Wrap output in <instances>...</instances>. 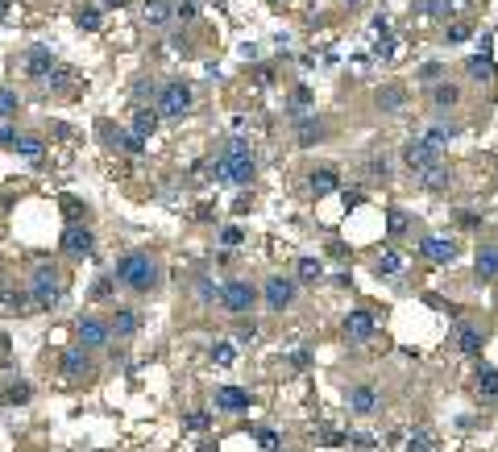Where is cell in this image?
<instances>
[{
	"label": "cell",
	"instance_id": "cell-1",
	"mask_svg": "<svg viewBox=\"0 0 498 452\" xmlns=\"http://www.w3.org/2000/svg\"><path fill=\"white\" fill-rule=\"evenodd\" d=\"M258 175V158H254V145L245 137H225L221 145V158L212 162V179L228 182V187H245Z\"/></svg>",
	"mask_w": 498,
	"mask_h": 452
},
{
	"label": "cell",
	"instance_id": "cell-2",
	"mask_svg": "<svg viewBox=\"0 0 498 452\" xmlns=\"http://www.w3.org/2000/svg\"><path fill=\"white\" fill-rule=\"evenodd\" d=\"M112 278H117L121 286H129L133 295H150V291L158 286V262H154L150 253H125V258L117 262Z\"/></svg>",
	"mask_w": 498,
	"mask_h": 452
},
{
	"label": "cell",
	"instance_id": "cell-3",
	"mask_svg": "<svg viewBox=\"0 0 498 452\" xmlns=\"http://www.w3.org/2000/svg\"><path fill=\"white\" fill-rule=\"evenodd\" d=\"M154 108H158V117H166V121H183V117L195 108V91H191V84H183V79H171V84L158 88Z\"/></svg>",
	"mask_w": 498,
	"mask_h": 452
},
{
	"label": "cell",
	"instance_id": "cell-4",
	"mask_svg": "<svg viewBox=\"0 0 498 452\" xmlns=\"http://www.w3.org/2000/svg\"><path fill=\"white\" fill-rule=\"evenodd\" d=\"M30 295H34V307H58V299H63V274H58V266H54V262L34 266Z\"/></svg>",
	"mask_w": 498,
	"mask_h": 452
},
{
	"label": "cell",
	"instance_id": "cell-5",
	"mask_svg": "<svg viewBox=\"0 0 498 452\" xmlns=\"http://www.w3.org/2000/svg\"><path fill=\"white\" fill-rule=\"evenodd\" d=\"M258 299H262V291L254 282H245V278H228L225 286H221V307H225L228 316H249L258 307Z\"/></svg>",
	"mask_w": 498,
	"mask_h": 452
},
{
	"label": "cell",
	"instance_id": "cell-6",
	"mask_svg": "<svg viewBox=\"0 0 498 452\" xmlns=\"http://www.w3.org/2000/svg\"><path fill=\"white\" fill-rule=\"evenodd\" d=\"M295 278H282V274H270L266 278V286H262V303L270 307V312H287V307H295Z\"/></svg>",
	"mask_w": 498,
	"mask_h": 452
},
{
	"label": "cell",
	"instance_id": "cell-7",
	"mask_svg": "<svg viewBox=\"0 0 498 452\" xmlns=\"http://www.w3.org/2000/svg\"><path fill=\"white\" fill-rule=\"evenodd\" d=\"M403 162H407L411 175H419V171H428V166H436V162H445V154L440 149H432L424 137H411L407 145H403Z\"/></svg>",
	"mask_w": 498,
	"mask_h": 452
},
{
	"label": "cell",
	"instance_id": "cell-8",
	"mask_svg": "<svg viewBox=\"0 0 498 452\" xmlns=\"http://www.w3.org/2000/svg\"><path fill=\"white\" fill-rule=\"evenodd\" d=\"M58 245H63V253H67L71 262H84L91 249H96V237H91V228H84V225H67Z\"/></svg>",
	"mask_w": 498,
	"mask_h": 452
},
{
	"label": "cell",
	"instance_id": "cell-9",
	"mask_svg": "<svg viewBox=\"0 0 498 452\" xmlns=\"http://www.w3.org/2000/svg\"><path fill=\"white\" fill-rule=\"evenodd\" d=\"M374 332H378V319H374V312L358 307V312H349V316H345V340H349V345H365V340H374Z\"/></svg>",
	"mask_w": 498,
	"mask_h": 452
},
{
	"label": "cell",
	"instance_id": "cell-10",
	"mask_svg": "<svg viewBox=\"0 0 498 452\" xmlns=\"http://www.w3.org/2000/svg\"><path fill=\"white\" fill-rule=\"evenodd\" d=\"M108 324L96 316H79L75 319V340H79V349H100V345H108Z\"/></svg>",
	"mask_w": 498,
	"mask_h": 452
},
{
	"label": "cell",
	"instance_id": "cell-11",
	"mask_svg": "<svg viewBox=\"0 0 498 452\" xmlns=\"http://www.w3.org/2000/svg\"><path fill=\"white\" fill-rule=\"evenodd\" d=\"M54 67H58V58H54V50H50V46H30V50H25V75H30V79L46 84Z\"/></svg>",
	"mask_w": 498,
	"mask_h": 452
},
{
	"label": "cell",
	"instance_id": "cell-12",
	"mask_svg": "<svg viewBox=\"0 0 498 452\" xmlns=\"http://www.w3.org/2000/svg\"><path fill=\"white\" fill-rule=\"evenodd\" d=\"M212 403H216V411H228V415H237V411H249L254 394H249V390H241V386H216Z\"/></svg>",
	"mask_w": 498,
	"mask_h": 452
},
{
	"label": "cell",
	"instance_id": "cell-13",
	"mask_svg": "<svg viewBox=\"0 0 498 452\" xmlns=\"http://www.w3.org/2000/svg\"><path fill=\"white\" fill-rule=\"evenodd\" d=\"M419 253H424L428 262L445 266V262L457 258V241H449V237H419Z\"/></svg>",
	"mask_w": 498,
	"mask_h": 452
},
{
	"label": "cell",
	"instance_id": "cell-14",
	"mask_svg": "<svg viewBox=\"0 0 498 452\" xmlns=\"http://www.w3.org/2000/svg\"><path fill=\"white\" fill-rule=\"evenodd\" d=\"M58 373H63V378H84V373H91L88 349H67V353L58 357Z\"/></svg>",
	"mask_w": 498,
	"mask_h": 452
},
{
	"label": "cell",
	"instance_id": "cell-15",
	"mask_svg": "<svg viewBox=\"0 0 498 452\" xmlns=\"http://www.w3.org/2000/svg\"><path fill=\"white\" fill-rule=\"evenodd\" d=\"M478 399H482V407H498V369L494 365H482L478 369Z\"/></svg>",
	"mask_w": 498,
	"mask_h": 452
},
{
	"label": "cell",
	"instance_id": "cell-16",
	"mask_svg": "<svg viewBox=\"0 0 498 452\" xmlns=\"http://www.w3.org/2000/svg\"><path fill=\"white\" fill-rule=\"evenodd\" d=\"M473 278H478V282H490V278H498V245H482V249H478Z\"/></svg>",
	"mask_w": 498,
	"mask_h": 452
},
{
	"label": "cell",
	"instance_id": "cell-17",
	"mask_svg": "<svg viewBox=\"0 0 498 452\" xmlns=\"http://www.w3.org/2000/svg\"><path fill=\"white\" fill-rule=\"evenodd\" d=\"M30 399H34V386L30 382H4V390H0V403L4 407H30Z\"/></svg>",
	"mask_w": 498,
	"mask_h": 452
},
{
	"label": "cell",
	"instance_id": "cell-18",
	"mask_svg": "<svg viewBox=\"0 0 498 452\" xmlns=\"http://www.w3.org/2000/svg\"><path fill=\"white\" fill-rule=\"evenodd\" d=\"M349 411L353 415H374L378 411V390L374 386H353L349 390Z\"/></svg>",
	"mask_w": 498,
	"mask_h": 452
},
{
	"label": "cell",
	"instance_id": "cell-19",
	"mask_svg": "<svg viewBox=\"0 0 498 452\" xmlns=\"http://www.w3.org/2000/svg\"><path fill=\"white\" fill-rule=\"evenodd\" d=\"M308 187H312V195H316V199H324V195H336L341 179H336V171H332V166H320V171H312Z\"/></svg>",
	"mask_w": 498,
	"mask_h": 452
},
{
	"label": "cell",
	"instance_id": "cell-20",
	"mask_svg": "<svg viewBox=\"0 0 498 452\" xmlns=\"http://www.w3.org/2000/svg\"><path fill=\"white\" fill-rule=\"evenodd\" d=\"M457 349H461L465 357H478V353H482V328H473V324H457Z\"/></svg>",
	"mask_w": 498,
	"mask_h": 452
},
{
	"label": "cell",
	"instance_id": "cell-21",
	"mask_svg": "<svg viewBox=\"0 0 498 452\" xmlns=\"http://www.w3.org/2000/svg\"><path fill=\"white\" fill-rule=\"evenodd\" d=\"M324 137H328V129H324V121H320V117H308V121H299V125H295V141H299L303 149H308V145H316V141H324Z\"/></svg>",
	"mask_w": 498,
	"mask_h": 452
},
{
	"label": "cell",
	"instance_id": "cell-22",
	"mask_svg": "<svg viewBox=\"0 0 498 452\" xmlns=\"http://www.w3.org/2000/svg\"><path fill=\"white\" fill-rule=\"evenodd\" d=\"M415 179L424 182L428 191H449V182H453V175H449V162H436V166H428V171H419Z\"/></svg>",
	"mask_w": 498,
	"mask_h": 452
},
{
	"label": "cell",
	"instance_id": "cell-23",
	"mask_svg": "<svg viewBox=\"0 0 498 452\" xmlns=\"http://www.w3.org/2000/svg\"><path fill=\"white\" fill-rule=\"evenodd\" d=\"M374 54H382V58H395V38H391V25H386V17H374Z\"/></svg>",
	"mask_w": 498,
	"mask_h": 452
},
{
	"label": "cell",
	"instance_id": "cell-24",
	"mask_svg": "<svg viewBox=\"0 0 498 452\" xmlns=\"http://www.w3.org/2000/svg\"><path fill=\"white\" fill-rule=\"evenodd\" d=\"M141 17H145V25H166L171 17H175V8H171V0H145L141 4Z\"/></svg>",
	"mask_w": 498,
	"mask_h": 452
},
{
	"label": "cell",
	"instance_id": "cell-25",
	"mask_svg": "<svg viewBox=\"0 0 498 452\" xmlns=\"http://www.w3.org/2000/svg\"><path fill=\"white\" fill-rule=\"evenodd\" d=\"M158 121H162L158 108H150V104H137L133 108V133L137 137H150L154 129H158Z\"/></svg>",
	"mask_w": 498,
	"mask_h": 452
},
{
	"label": "cell",
	"instance_id": "cell-26",
	"mask_svg": "<svg viewBox=\"0 0 498 452\" xmlns=\"http://www.w3.org/2000/svg\"><path fill=\"white\" fill-rule=\"evenodd\" d=\"M374 104H378L382 112H399V108L407 104V91L399 88V84H386V88H382L378 95H374Z\"/></svg>",
	"mask_w": 498,
	"mask_h": 452
},
{
	"label": "cell",
	"instance_id": "cell-27",
	"mask_svg": "<svg viewBox=\"0 0 498 452\" xmlns=\"http://www.w3.org/2000/svg\"><path fill=\"white\" fill-rule=\"evenodd\" d=\"M465 75L478 79V84L494 79V58H490V54H473V58H465Z\"/></svg>",
	"mask_w": 498,
	"mask_h": 452
},
{
	"label": "cell",
	"instance_id": "cell-28",
	"mask_svg": "<svg viewBox=\"0 0 498 452\" xmlns=\"http://www.w3.org/2000/svg\"><path fill=\"white\" fill-rule=\"evenodd\" d=\"M137 324H141V319H137V312H129V307H117V316H112V324H108V332H117L121 340H129V336L137 332Z\"/></svg>",
	"mask_w": 498,
	"mask_h": 452
},
{
	"label": "cell",
	"instance_id": "cell-29",
	"mask_svg": "<svg viewBox=\"0 0 498 452\" xmlns=\"http://www.w3.org/2000/svg\"><path fill=\"white\" fill-rule=\"evenodd\" d=\"M158 88H162V84H154V79L137 75L133 88H129V95H133V108H137V104H154V100H158Z\"/></svg>",
	"mask_w": 498,
	"mask_h": 452
},
{
	"label": "cell",
	"instance_id": "cell-30",
	"mask_svg": "<svg viewBox=\"0 0 498 452\" xmlns=\"http://www.w3.org/2000/svg\"><path fill=\"white\" fill-rule=\"evenodd\" d=\"M312 440H316L320 448H345V444H349V432H336V427H328V423H324V427H316V432H312Z\"/></svg>",
	"mask_w": 498,
	"mask_h": 452
},
{
	"label": "cell",
	"instance_id": "cell-31",
	"mask_svg": "<svg viewBox=\"0 0 498 452\" xmlns=\"http://www.w3.org/2000/svg\"><path fill=\"white\" fill-rule=\"evenodd\" d=\"M419 137H424V141H428L432 149H440V154H445V145H449V141L457 137V125H432L428 133H419Z\"/></svg>",
	"mask_w": 498,
	"mask_h": 452
},
{
	"label": "cell",
	"instance_id": "cell-32",
	"mask_svg": "<svg viewBox=\"0 0 498 452\" xmlns=\"http://www.w3.org/2000/svg\"><path fill=\"white\" fill-rule=\"evenodd\" d=\"M117 286H121V282H117V278H112V274H100V278H96V282H91L88 299H96V303H108V299H112V291H117Z\"/></svg>",
	"mask_w": 498,
	"mask_h": 452
},
{
	"label": "cell",
	"instance_id": "cell-33",
	"mask_svg": "<svg viewBox=\"0 0 498 452\" xmlns=\"http://www.w3.org/2000/svg\"><path fill=\"white\" fill-rule=\"evenodd\" d=\"M13 154H21V158H30L34 166H42V141H38V137H17Z\"/></svg>",
	"mask_w": 498,
	"mask_h": 452
},
{
	"label": "cell",
	"instance_id": "cell-34",
	"mask_svg": "<svg viewBox=\"0 0 498 452\" xmlns=\"http://www.w3.org/2000/svg\"><path fill=\"white\" fill-rule=\"evenodd\" d=\"M457 100H461V88H457V84H436V88H432V104H436V108H457Z\"/></svg>",
	"mask_w": 498,
	"mask_h": 452
},
{
	"label": "cell",
	"instance_id": "cell-35",
	"mask_svg": "<svg viewBox=\"0 0 498 452\" xmlns=\"http://www.w3.org/2000/svg\"><path fill=\"white\" fill-rule=\"evenodd\" d=\"M374 274H378V278H395V274H403V258H399V253H378Z\"/></svg>",
	"mask_w": 498,
	"mask_h": 452
},
{
	"label": "cell",
	"instance_id": "cell-36",
	"mask_svg": "<svg viewBox=\"0 0 498 452\" xmlns=\"http://www.w3.org/2000/svg\"><path fill=\"white\" fill-rule=\"evenodd\" d=\"M108 141L121 145L125 154H141V141H145V137H137L133 129H117V133H108Z\"/></svg>",
	"mask_w": 498,
	"mask_h": 452
},
{
	"label": "cell",
	"instance_id": "cell-37",
	"mask_svg": "<svg viewBox=\"0 0 498 452\" xmlns=\"http://www.w3.org/2000/svg\"><path fill=\"white\" fill-rule=\"evenodd\" d=\"M295 274H299V282H320L324 278V262L320 258H299Z\"/></svg>",
	"mask_w": 498,
	"mask_h": 452
},
{
	"label": "cell",
	"instance_id": "cell-38",
	"mask_svg": "<svg viewBox=\"0 0 498 452\" xmlns=\"http://www.w3.org/2000/svg\"><path fill=\"white\" fill-rule=\"evenodd\" d=\"M249 432H254V440H258V448H262V452H278V448H282V436H278L274 427H249Z\"/></svg>",
	"mask_w": 498,
	"mask_h": 452
},
{
	"label": "cell",
	"instance_id": "cell-39",
	"mask_svg": "<svg viewBox=\"0 0 498 452\" xmlns=\"http://www.w3.org/2000/svg\"><path fill=\"white\" fill-rule=\"evenodd\" d=\"M71 84H75V75H71V71H67V67H63V62H58V67H54V71H50V79H46V88L54 91V95H63V91L71 88Z\"/></svg>",
	"mask_w": 498,
	"mask_h": 452
},
{
	"label": "cell",
	"instance_id": "cell-40",
	"mask_svg": "<svg viewBox=\"0 0 498 452\" xmlns=\"http://www.w3.org/2000/svg\"><path fill=\"white\" fill-rule=\"evenodd\" d=\"M75 25H79L84 34H96V29H100V8H96V4H84V8L75 13Z\"/></svg>",
	"mask_w": 498,
	"mask_h": 452
},
{
	"label": "cell",
	"instance_id": "cell-41",
	"mask_svg": "<svg viewBox=\"0 0 498 452\" xmlns=\"http://www.w3.org/2000/svg\"><path fill=\"white\" fill-rule=\"evenodd\" d=\"M407 228H411V216L403 208H391V212H386V232H391V237H403Z\"/></svg>",
	"mask_w": 498,
	"mask_h": 452
},
{
	"label": "cell",
	"instance_id": "cell-42",
	"mask_svg": "<svg viewBox=\"0 0 498 452\" xmlns=\"http://www.w3.org/2000/svg\"><path fill=\"white\" fill-rule=\"evenodd\" d=\"M212 361L216 365H237V345H232V340H216V345H212Z\"/></svg>",
	"mask_w": 498,
	"mask_h": 452
},
{
	"label": "cell",
	"instance_id": "cell-43",
	"mask_svg": "<svg viewBox=\"0 0 498 452\" xmlns=\"http://www.w3.org/2000/svg\"><path fill=\"white\" fill-rule=\"evenodd\" d=\"M195 299H199L204 307H208V303H221V286H216L212 278H199V282H195Z\"/></svg>",
	"mask_w": 498,
	"mask_h": 452
},
{
	"label": "cell",
	"instance_id": "cell-44",
	"mask_svg": "<svg viewBox=\"0 0 498 452\" xmlns=\"http://www.w3.org/2000/svg\"><path fill=\"white\" fill-rule=\"evenodd\" d=\"M432 444H436V440H432L428 427H415V432L407 436V452H432Z\"/></svg>",
	"mask_w": 498,
	"mask_h": 452
},
{
	"label": "cell",
	"instance_id": "cell-45",
	"mask_svg": "<svg viewBox=\"0 0 498 452\" xmlns=\"http://www.w3.org/2000/svg\"><path fill=\"white\" fill-rule=\"evenodd\" d=\"M183 427H187V432H208V427H212V415H208V411H187V415H183Z\"/></svg>",
	"mask_w": 498,
	"mask_h": 452
},
{
	"label": "cell",
	"instance_id": "cell-46",
	"mask_svg": "<svg viewBox=\"0 0 498 452\" xmlns=\"http://www.w3.org/2000/svg\"><path fill=\"white\" fill-rule=\"evenodd\" d=\"M17 108H21V100H17V91L0 88V121H13V117H17Z\"/></svg>",
	"mask_w": 498,
	"mask_h": 452
},
{
	"label": "cell",
	"instance_id": "cell-47",
	"mask_svg": "<svg viewBox=\"0 0 498 452\" xmlns=\"http://www.w3.org/2000/svg\"><path fill=\"white\" fill-rule=\"evenodd\" d=\"M419 13L424 17H445L449 13V0H419Z\"/></svg>",
	"mask_w": 498,
	"mask_h": 452
},
{
	"label": "cell",
	"instance_id": "cell-48",
	"mask_svg": "<svg viewBox=\"0 0 498 452\" xmlns=\"http://www.w3.org/2000/svg\"><path fill=\"white\" fill-rule=\"evenodd\" d=\"M445 38H449V42H469V38H473V25H449Z\"/></svg>",
	"mask_w": 498,
	"mask_h": 452
},
{
	"label": "cell",
	"instance_id": "cell-49",
	"mask_svg": "<svg viewBox=\"0 0 498 452\" xmlns=\"http://www.w3.org/2000/svg\"><path fill=\"white\" fill-rule=\"evenodd\" d=\"M63 212H67L71 225H84V220H79V216H84V204H79V199H63Z\"/></svg>",
	"mask_w": 498,
	"mask_h": 452
},
{
	"label": "cell",
	"instance_id": "cell-50",
	"mask_svg": "<svg viewBox=\"0 0 498 452\" xmlns=\"http://www.w3.org/2000/svg\"><path fill=\"white\" fill-rule=\"evenodd\" d=\"M254 340H258V324L249 319V324H241V328H237V345H254Z\"/></svg>",
	"mask_w": 498,
	"mask_h": 452
},
{
	"label": "cell",
	"instance_id": "cell-51",
	"mask_svg": "<svg viewBox=\"0 0 498 452\" xmlns=\"http://www.w3.org/2000/svg\"><path fill=\"white\" fill-rule=\"evenodd\" d=\"M369 175H374V179H391V162H386V158H369Z\"/></svg>",
	"mask_w": 498,
	"mask_h": 452
},
{
	"label": "cell",
	"instance_id": "cell-52",
	"mask_svg": "<svg viewBox=\"0 0 498 452\" xmlns=\"http://www.w3.org/2000/svg\"><path fill=\"white\" fill-rule=\"evenodd\" d=\"M308 104H312V91L295 88V95H291V112H299V108H308Z\"/></svg>",
	"mask_w": 498,
	"mask_h": 452
},
{
	"label": "cell",
	"instance_id": "cell-53",
	"mask_svg": "<svg viewBox=\"0 0 498 452\" xmlns=\"http://www.w3.org/2000/svg\"><path fill=\"white\" fill-rule=\"evenodd\" d=\"M195 13H199V4H195V0H183V4H175V17H179V21H191Z\"/></svg>",
	"mask_w": 498,
	"mask_h": 452
},
{
	"label": "cell",
	"instance_id": "cell-54",
	"mask_svg": "<svg viewBox=\"0 0 498 452\" xmlns=\"http://www.w3.org/2000/svg\"><path fill=\"white\" fill-rule=\"evenodd\" d=\"M17 129H13V125H0V149H13V145H17Z\"/></svg>",
	"mask_w": 498,
	"mask_h": 452
},
{
	"label": "cell",
	"instance_id": "cell-55",
	"mask_svg": "<svg viewBox=\"0 0 498 452\" xmlns=\"http://www.w3.org/2000/svg\"><path fill=\"white\" fill-rule=\"evenodd\" d=\"M440 71H445L440 62H424V71H419V79H428V84H436V79H440Z\"/></svg>",
	"mask_w": 498,
	"mask_h": 452
},
{
	"label": "cell",
	"instance_id": "cell-56",
	"mask_svg": "<svg viewBox=\"0 0 498 452\" xmlns=\"http://www.w3.org/2000/svg\"><path fill=\"white\" fill-rule=\"evenodd\" d=\"M241 237H245L241 228H225V232H221V241H225L228 249H232V245H241Z\"/></svg>",
	"mask_w": 498,
	"mask_h": 452
},
{
	"label": "cell",
	"instance_id": "cell-57",
	"mask_svg": "<svg viewBox=\"0 0 498 452\" xmlns=\"http://www.w3.org/2000/svg\"><path fill=\"white\" fill-rule=\"evenodd\" d=\"M291 365H295V369H308V365H312V349H299V353L291 357Z\"/></svg>",
	"mask_w": 498,
	"mask_h": 452
},
{
	"label": "cell",
	"instance_id": "cell-58",
	"mask_svg": "<svg viewBox=\"0 0 498 452\" xmlns=\"http://www.w3.org/2000/svg\"><path fill=\"white\" fill-rule=\"evenodd\" d=\"M457 220H461V228H482V216H473V212H461Z\"/></svg>",
	"mask_w": 498,
	"mask_h": 452
},
{
	"label": "cell",
	"instance_id": "cell-59",
	"mask_svg": "<svg viewBox=\"0 0 498 452\" xmlns=\"http://www.w3.org/2000/svg\"><path fill=\"white\" fill-rule=\"evenodd\" d=\"M341 199H345V208H358L362 204V191L353 187V191H341Z\"/></svg>",
	"mask_w": 498,
	"mask_h": 452
},
{
	"label": "cell",
	"instance_id": "cell-60",
	"mask_svg": "<svg viewBox=\"0 0 498 452\" xmlns=\"http://www.w3.org/2000/svg\"><path fill=\"white\" fill-rule=\"evenodd\" d=\"M104 4H108V8H125L129 0H104Z\"/></svg>",
	"mask_w": 498,
	"mask_h": 452
},
{
	"label": "cell",
	"instance_id": "cell-61",
	"mask_svg": "<svg viewBox=\"0 0 498 452\" xmlns=\"http://www.w3.org/2000/svg\"><path fill=\"white\" fill-rule=\"evenodd\" d=\"M4 13H8V0H0V17H4Z\"/></svg>",
	"mask_w": 498,
	"mask_h": 452
},
{
	"label": "cell",
	"instance_id": "cell-62",
	"mask_svg": "<svg viewBox=\"0 0 498 452\" xmlns=\"http://www.w3.org/2000/svg\"><path fill=\"white\" fill-rule=\"evenodd\" d=\"M345 4H349V8H353V4H362V0H345Z\"/></svg>",
	"mask_w": 498,
	"mask_h": 452
},
{
	"label": "cell",
	"instance_id": "cell-63",
	"mask_svg": "<svg viewBox=\"0 0 498 452\" xmlns=\"http://www.w3.org/2000/svg\"><path fill=\"white\" fill-rule=\"evenodd\" d=\"M457 4H465V0H457Z\"/></svg>",
	"mask_w": 498,
	"mask_h": 452
}]
</instances>
